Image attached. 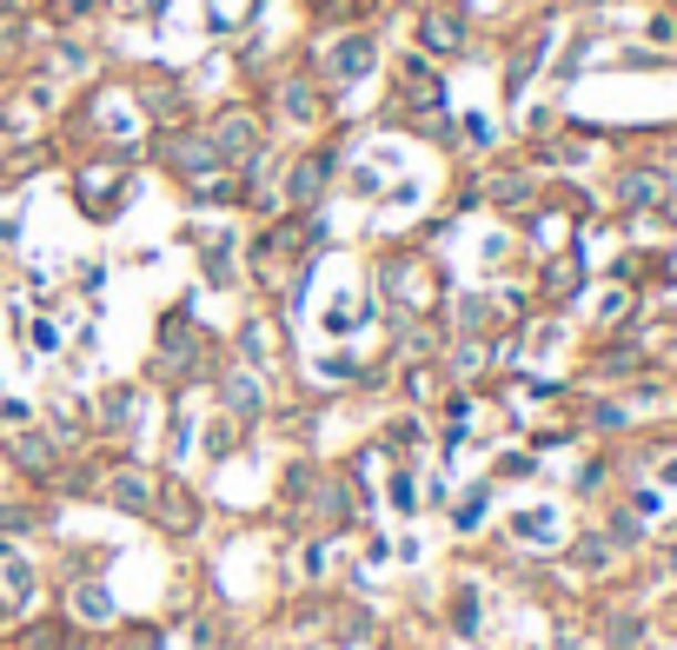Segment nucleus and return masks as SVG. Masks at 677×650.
Segmentation results:
<instances>
[{
  "instance_id": "nucleus-1",
  "label": "nucleus",
  "mask_w": 677,
  "mask_h": 650,
  "mask_svg": "<svg viewBox=\"0 0 677 650\" xmlns=\"http://www.w3.org/2000/svg\"><path fill=\"white\" fill-rule=\"evenodd\" d=\"M465 40H472L465 7H425L419 13V53L425 60H452V53H465Z\"/></svg>"
},
{
  "instance_id": "nucleus-2",
  "label": "nucleus",
  "mask_w": 677,
  "mask_h": 650,
  "mask_svg": "<svg viewBox=\"0 0 677 650\" xmlns=\"http://www.w3.org/2000/svg\"><path fill=\"white\" fill-rule=\"evenodd\" d=\"M213 159H253L259 153V113H246V106H233V113H219L213 120Z\"/></svg>"
},
{
  "instance_id": "nucleus-3",
  "label": "nucleus",
  "mask_w": 677,
  "mask_h": 650,
  "mask_svg": "<svg viewBox=\"0 0 677 650\" xmlns=\"http://www.w3.org/2000/svg\"><path fill=\"white\" fill-rule=\"evenodd\" d=\"M372 66H379V40H372V33H346V40L326 53V73H332V80H366Z\"/></svg>"
},
{
  "instance_id": "nucleus-4",
  "label": "nucleus",
  "mask_w": 677,
  "mask_h": 650,
  "mask_svg": "<svg viewBox=\"0 0 677 650\" xmlns=\"http://www.w3.org/2000/svg\"><path fill=\"white\" fill-rule=\"evenodd\" d=\"M399 93H406L412 106H439V100H445V86H439V73H432L425 53H406V60H399Z\"/></svg>"
},
{
  "instance_id": "nucleus-5",
  "label": "nucleus",
  "mask_w": 677,
  "mask_h": 650,
  "mask_svg": "<svg viewBox=\"0 0 677 650\" xmlns=\"http://www.w3.org/2000/svg\"><path fill=\"white\" fill-rule=\"evenodd\" d=\"M326 179H332V153H306V159L293 166V179H286V199H293V206H312Z\"/></svg>"
},
{
  "instance_id": "nucleus-6",
  "label": "nucleus",
  "mask_w": 677,
  "mask_h": 650,
  "mask_svg": "<svg viewBox=\"0 0 677 650\" xmlns=\"http://www.w3.org/2000/svg\"><path fill=\"white\" fill-rule=\"evenodd\" d=\"M279 113H286V120H299V126H312V120L326 113V100H319V86H312V80H286V86H279Z\"/></svg>"
},
{
  "instance_id": "nucleus-7",
  "label": "nucleus",
  "mask_w": 677,
  "mask_h": 650,
  "mask_svg": "<svg viewBox=\"0 0 677 650\" xmlns=\"http://www.w3.org/2000/svg\"><path fill=\"white\" fill-rule=\"evenodd\" d=\"M106 492H113V505H126V512H146V505H153V478H146V472H120Z\"/></svg>"
},
{
  "instance_id": "nucleus-8",
  "label": "nucleus",
  "mask_w": 677,
  "mask_h": 650,
  "mask_svg": "<svg viewBox=\"0 0 677 650\" xmlns=\"http://www.w3.org/2000/svg\"><path fill=\"white\" fill-rule=\"evenodd\" d=\"M0 13H13V0H0Z\"/></svg>"
}]
</instances>
